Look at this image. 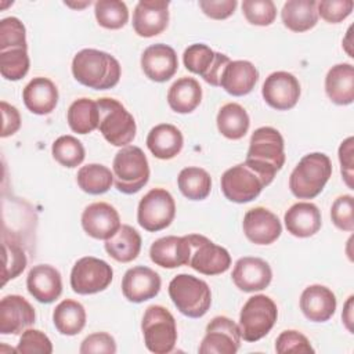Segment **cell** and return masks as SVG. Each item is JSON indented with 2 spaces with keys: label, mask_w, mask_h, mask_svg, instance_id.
Returning a JSON list of instances; mask_svg holds the SVG:
<instances>
[{
  "label": "cell",
  "mask_w": 354,
  "mask_h": 354,
  "mask_svg": "<svg viewBox=\"0 0 354 354\" xmlns=\"http://www.w3.org/2000/svg\"><path fill=\"white\" fill-rule=\"evenodd\" d=\"M245 163L270 185L285 165V144L281 133L270 126L256 129L249 141Z\"/></svg>",
  "instance_id": "6da1fadb"
},
{
  "label": "cell",
  "mask_w": 354,
  "mask_h": 354,
  "mask_svg": "<svg viewBox=\"0 0 354 354\" xmlns=\"http://www.w3.org/2000/svg\"><path fill=\"white\" fill-rule=\"evenodd\" d=\"M119 61L101 50L83 48L72 59V75L83 86L94 90L115 87L120 79Z\"/></svg>",
  "instance_id": "7a4b0ae2"
},
{
  "label": "cell",
  "mask_w": 354,
  "mask_h": 354,
  "mask_svg": "<svg viewBox=\"0 0 354 354\" xmlns=\"http://www.w3.org/2000/svg\"><path fill=\"white\" fill-rule=\"evenodd\" d=\"M332 176V162L322 152L304 155L289 177L290 192L299 199H313L319 195Z\"/></svg>",
  "instance_id": "3957f363"
},
{
  "label": "cell",
  "mask_w": 354,
  "mask_h": 354,
  "mask_svg": "<svg viewBox=\"0 0 354 354\" xmlns=\"http://www.w3.org/2000/svg\"><path fill=\"white\" fill-rule=\"evenodd\" d=\"M169 296L177 310L189 318L203 317L212 304L209 285L189 274H178L170 281Z\"/></svg>",
  "instance_id": "277c9868"
},
{
  "label": "cell",
  "mask_w": 354,
  "mask_h": 354,
  "mask_svg": "<svg viewBox=\"0 0 354 354\" xmlns=\"http://www.w3.org/2000/svg\"><path fill=\"white\" fill-rule=\"evenodd\" d=\"M113 183L126 195L138 192L149 180V165L140 147L126 145L116 152L112 163Z\"/></svg>",
  "instance_id": "5b68a950"
},
{
  "label": "cell",
  "mask_w": 354,
  "mask_h": 354,
  "mask_svg": "<svg viewBox=\"0 0 354 354\" xmlns=\"http://www.w3.org/2000/svg\"><path fill=\"white\" fill-rule=\"evenodd\" d=\"M145 347L155 354H167L177 343V325L173 314L163 306H149L141 321Z\"/></svg>",
  "instance_id": "8992f818"
},
{
  "label": "cell",
  "mask_w": 354,
  "mask_h": 354,
  "mask_svg": "<svg viewBox=\"0 0 354 354\" xmlns=\"http://www.w3.org/2000/svg\"><path fill=\"white\" fill-rule=\"evenodd\" d=\"M100 111V133L104 138L115 147L129 145L137 131L136 120L133 115L115 98L97 100Z\"/></svg>",
  "instance_id": "52a82bcc"
},
{
  "label": "cell",
  "mask_w": 354,
  "mask_h": 354,
  "mask_svg": "<svg viewBox=\"0 0 354 354\" xmlns=\"http://www.w3.org/2000/svg\"><path fill=\"white\" fill-rule=\"evenodd\" d=\"M278 318L274 300L266 295H254L246 300L239 314V333L245 342H257L272 329Z\"/></svg>",
  "instance_id": "ba28073f"
},
{
  "label": "cell",
  "mask_w": 354,
  "mask_h": 354,
  "mask_svg": "<svg viewBox=\"0 0 354 354\" xmlns=\"http://www.w3.org/2000/svg\"><path fill=\"white\" fill-rule=\"evenodd\" d=\"M176 216V202L165 188L149 189L140 201L137 209L138 224L149 231L158 232L167 228Z\"/></svg>",
  "instance_id": "9c48e42d"
},
{
  "label": "cell",
  "mask_w": 354,
  "mask_h": 354,
  "mask_svg": "<svg viewBox=\"0 0 354 354\" xmlns=\"http://www.w3.org/2000/svg\"><path fill=\"white\" fill-rule=\"evenodd\" d=\"M113 278L112 267L94 256L79 259L71 271V288L77 295H94L105 290Z\"/></svg>",
  "instance_id": "30bf717a"
},
{
  "label": "cell",
  "mask_w": 354,
  "mask_h": 354,
  "mask_svg": "<svg viewBox=\"0 0 354 354\" xmlns=\"http://www.w3.org/2000/svg\"><path fill=\"white\" fill-rule=\"evenodd\" d=\"M187 238L191 249L188 261L191 268L203 275H218L230 268L231 256L225 248L199 234H189Z\"/></svg>",
  "instance_id": "8fae6325"
},
{
  "label": "cell",
  "mask_w": 354,
  "mask_h": 354,
  "mask_svg": "<svg viewBox=\"0 0 354 354\" xmlns=\"http://www.w3.org/2000/svg\"><path fill=\"white\" fill-rule=\"evenodd\" d=\"M220 184L224 196L235 203L252 202L267 187L264 180L245 162L227 169Z\"/></svg>",
  "instance_id": "7c38bea8"
},
{
  "label": "cell",
  "mask_w": 354,
  "mask_h": 354,
  "mask_svg": "<svg viewBox=\"0 0 354 354\" xmlns=\"http://www.w3.org/2000/svg\"><path fill=\"white\" fill-rule=\"evenodd\" d=\"M230 61L228 55L216 53L203 43L188 46L183 54V62L187 71L199 75L212 86H220L221 73Z\"/></svg>",
  "instance_id": "4fadbf2b"
},
{
  "label": "cell",
  "mask_w": 354,
  "mask_h": 354,
  "mask_svg": "<svg viewBox=\"0 0 354 354\" xmlns=\"http://www.w3.org/2000/svg\"><path fill=\"white\" fill-rule=\"evenodd\" d=\"M241 347L238 324L231 318L214 317L206 326V333L198 351L201 354H235Z\"/></svg>",
  "instance_id": "5bb4252c"
},
{
  "label": "cell",
  "mask_w": 354,
  "mask_h": 354,
  "mask_svg": "<svg viewBox=\"0 0 354 354\" xmlns=\"http://www.w3.org/2000/svg\"><path fill=\"white\" fill-rule=\"evenodd\" d=\"M264 101L277 111L292 109L300 98V83L295 75L278 71L268 75L261 87Z\"/></svg>",
  "instance_id": "9a60e30c"
},
{
  "label": "cell",
  "mask_w": 354,
  "mask_h": 354,
  "mask_svg": "<svg viewBox=\"0 0 354 354\" xmlns=\"http://www.w3.org/2000/svg\"><path fill=\"white\" fill-rule=\"evenodd\" d=\"M169 1L141 0L133 11V29L141 37L160 35L169 24Z\"/></svg>",
  "instance_id": "2e32d148"
},
{
  "label": "cell",
  "mask_w": 354,
  "mask_h": 354,
  "mask_svg": "<svg viewBox=\"0 0 354 354\" xmlns=\"http://www.w3.org/2000/svg\"><path fill=\"white\" fill-rule=\"evenodd\" d=\"M120 225L118 210L106 202L90 203L82 213V227L84 232L94 239H109L116 234Z\"/></svg>",
  "instance_id": "e0dca14e"
},
{
  "label": "cell",
  "mask_w": 354,
  "mask_h": 354,
  "mask_svg": "<svg viewBox=\"0 0 354 354\" xmlns=\"http://www.w3.org/2000/svg\"><path fill=\"white\" fill-rule=\"evenodd\" d=\"M242 227L246 238L254 245H271L282 232V225L277 214L261 206L245 213Z\"/></svg>",
  "instance_id": "ac0fdd59"
},
{
  "label": "cell",
  "mask_w": 354,
  "mask_h": 354,
  "mask_svg": "<svg viewBox=\"0 0 354 354\" xmlns=\"http://www.w3.org/2000/svg\"><path fill=\"white\" fill-rule=\"evenodd\" d=\"M160 286L159 274L145 266L129 268L122 279L123 296L131 303H142L153 299L159 293Z\"/></svg>",
  "instance_id": "d6986e66"
},
{
  "label": "cell",
  "mask_w": 354,
  "mask_h": 354,
  "mask_svg": "<svg viewBox=\"0 0 354 354\" xmlns=\"http://www.w3.org/2000/svg\"><path fill=\"white\" fill-rule=\"evenodd\" d=\"M36 313L32 304L19 295L4 296L0 301V333L18 335L33 325Z\"/></svg>",
  "instance_id": "ffe728a7"
},
{
  "label": "cell",
  "mask_w": 354,
  "mask_h": 354,
  "mask_svg": "<svg viewBox=\"0 0 354 354\" xmlns=\"http://www.w3.org/2000/svg\"><path fill=\"white\" fill-rule=\"evenodd\" d=\"M232 281L242 292H259L266 289L272 279L270 264L260 257H241L232 270Z\"/></svg>",
  "instance_id": "44dd1931"
},
{
  "label": "cell",
  "mask_w": 354,
  "mask_h": 354,
  "mask_svg": "<svg viewBox=\"0 0 354 354\" xmlns=\"http://www.w3.org/2000/svg\"><path fill=\"white\" fill-rule=\"evenodd\" d=\"M141 68L149 80L158 83L167 82L177 72V54L174 48L167 44H151L141 55Z\"/></svg>",
  "instance_id": "7402d4cb"
},
{
  "label": "cell",
  "mask_w": 354,
  "mask_h": 354,
  "mask_svg": "<svg viewBox=\"0 0 354 354\" xmlns=\"http://www.w3.org/2000/svg\"><path fill=\"white\" fill-rule=\"evenodd\" d=\"M26 288L33 299L50 304L62 293L61 274L50 264L33 266L26 277Z\"/></svg>",
  "instance_id": "603a6c76"
},
{
  "label": "cell",
  "mask_w": 354,
  "mask_h": 354,
  "mask_svg": "<svg viewBox=\"0 0 354 354\" xmlns=\"http://www.w3.org/2000/svg\"><path fill=\"white\" fill-rule=\"evenodd\" d=\"M336 296L324 285H310L300 296V310L308 321L325 322L336 311Z\"/></svg>",
  "instance_id": "cb8c5ba5"
},
{
  "label": "cell",
  "mask_w": 354,
  "mask_h": 354,
  "mask_svg": "<svg viewBox=\"0 0 354 354\" xmlns=\"http://www.w3.org/2000/svg\"><path fill=\"white\" fill-rule=\"evenodd\" d=\"M189 242L187 235H169L156 239L149 249L152 263L163 268H177L188 266L189 261Z\"/></svg>",
  "instance_id": "d4e9b609"
},
{
  "label": "cell",
  "mask_w": 354,
  "mask_h": 354,
  "mask_svg": "<svg viewBox=\"0 0 354 354\" xmlns=\"http://www.w3.org/2000/svg\"><path fill=\"white\" fill-rule=\"evenodd\" d=\"M259 80L257 68L245 59L230 61L224 68L220 79V86L234 97L249 94Z\"/></svg>",
  "instance_id": "484cf974"
},
{
  "label": "cell",
  "mask_w": 354,
  "mask_h": 354,
  "mask_svg": "<svg viewBox=\"0 0 354 354\" xmlns=\"http://www.w3.org/2000/svg\"><path fill=\"white\" fill-rule=\"evenodd\" d=\"M285 227L289 234L297 238H308L321 228V212L311 202H297L292 205L283 216Z\"/></svg>",
  "instance_id": "4316f807"
},
{
  "label": "cell",
  "mask_w": 354,
  "mask_h": 354,
  "mask_svg": "<svg viewBox=\"0 0 354 354\" xmlns=\"http://www.w3.org/2000/svg\"><path fill=\"white\" fill-rule=\"evenodd\" d=\"M25 106L35 115H48L58 104V88L47 77H33L24 88Z\"/></svg>",
  "instance_id": "83f0119b"
},
{
  "label": "cell",
  "mask_w": 354,
  "mask_h": 354,
  "mask_svg": "<svg viewBox=\"0 0 354 354\" xmlns=\"http://www.w3.org/2000/svg\"><path fill=\"white\" fill-rule=\"evenodd\" d=\"M184 145V137L180 129L170 123H160L152 127L147 136V147L151 153L162 160L177 156Z\"/></svg>",
  "instance_id": "f1b7e54d"
},
{
  "label": "cell",
  "mask_w": 354,
  "mask_h": 354,
  "mask_svg": "<svg viewBox=\"0 0 354 354\" xmlns=\"http://www.w3.org/2000/svg\"><path fill=\"white\" fill-rule=\"evenodd\" d=\"M325 93L336 105H350L354 101V66L343 62L332 66L325 77Z\"/></svg>",
  "instance_id": "f546056e"
},
{
  "label": "cell",
  "mask_w": 354,
  "mask_h": 354,
  "mask_svg": "<svg viewBox=\"0 0 354 354\" xmlns=\"http://www.w3.org/2000/svg\"><path fill=\"white\" fill-rule=\"evenodd\" d=\"M202 101V87L194 77L177 79L167 91V104L177 113H191Z\"/></svg>",
  "instance_id": "4dcf8cb0"
},
{
  "label": "cell",
  "mask_w": 354,
  "mask_h": 354,
  "mask_svg": "<svg viewBox=\"0 0 354 354\" xmlns=\"http://www.w3.org/2000/svg\"><path fill=\"white\" fill-rule=\"evenodd\" d=\"M283 25L292 32H306L318 22L315 0H288L281 11Z\"/></svg>",
  "instance_id": "1f68e13d"
},
{
  "label": "cell",
  "mask_w": 354,
  "mask_h": 354,
  "mask_svg": "<svg viewBox=\"0 0 354 354\" xmlns=\"http://www.w3.org/2000/svg\"><path fill=\"white\" fill-rule=\"evenodd\" d=\"M106 253L119 263H130L140 254L141 250V235L131 225L123 224L105 241Z\"/></svg>",
  "instance_id": "d6a6232c"
},
{
  "label": "cell",
  "mask_w": 354,
  "mask_h": 354,
  "mask_svg": "<svg viewBox=\"0 0 354 354\" xmlns=\"http://www.w3.org/2000/svg\"><path fill=\"white\" fill-rule=\"evenodd\" d=\"M86 310L82 303L65 299L58 303L53 311V322L55 329L65 336H75L86 326Z\"/></svg>",
  "instance_id": "836d02e7"
},
{
  "label": "cell",
  "mask_w": 354,
  "mask_h": 354,
  "mask_svg": "<svg viewBox=\"0 0 354 354\" xmlns=\"http://www.w3.org/2000/svg\"><path fill=\"white\" fill-rule=\"evenodd\" d=\"M216 123L221 136L228 140H241L249 130L250 119L242 105L228 102L220 108Z\"/></svg>",
  "instance_id": "e575fe53"
},
{
  "label": "cell",
  "mask_w": 354,
  "mask_h": 354,
  "mask_svg": "<svg viewBox=\"0 0 354 354\" xmlns=\"http://www.w3.org/2000/svg\"><path fill=\"white\" fill-rule=\"evenodd\" d=\"M66 120L72 131L77 134H88L98 129L100 111L97 101L90 98L75 100L68 108Z\"/></svg>",
  "instance_id": "d590c367"
},
{
  "label": "cell",
  "mask_w": 354,
  "mask_h": 354,
  "mask_svg": "<svg viewBox=\"0 0 354 354\" xmlns=\"http://www.w3.org/2000/svg\"><path fill=\"white\" fill-rule=\"evenodd\" d=\"M177 185L185 198L191 201H202L210 194L212 178L205 169L189 166L180 171Z\"/></svg>",
  "instance_id": "8d00e7d4"
},
{
  "label": "cell",
  "mask_w": 354,
  "mask_h": 354,
  "mask_svg": "<svg viewBox=\"0 0 354 354\" xmlns=\"http://www.w3.org/2000/svg\"><path fill=\"white\" fill-rule=\"evenodd\" d=\"M76 181L79 188L86 194L101 195L113 184V173L104 165L88 163L77 170Z\"/></svg>",
  "instance_id": "74e56055"
},
{
  "label": "cell",
  "mask_w": 354,
  "mask_h": 354,
  "mask_svg": "<svg viewBox=\"0 0 354 354\" xmlns=\"http://www.w3.org/2000/svg\"><path fill=\"white\" fill-rule=\"evenodd\" d=\"M94 15L100 26L120 29L129 21V8L120 0H98L94 3Z\"/></svg>",
  "instance_id": "f35d334b"
},
{
  "label": "cell",
  "mask_w": 354,
  "mask_h": 354,
  "mask_svg": "<svg viewBox=\"0 0 354 354\" xmlns=\"http://www.w3.org/2000/svg\"><path fill=\"white\" fill-rule=\"evenodd\" d=\"M53 158L65 167H77L86 156L84 147L73 136H61L58 137L51 147Z\"/></svg>",
  "instance_id": "ab89813d"
},
{
  "label": "cell",
  "mask_w": 354,
  "mask_h": 354,
  "mask_svg": "<svg viewBox=\"0 0 354 354\" xmlns=\"http://www.w3.org/2000/svg\"><path fill=\"white\" fill-rule=\"evenodd\" d=\"M28 48H10L0 51V73L4 79L17 82L29 71Z\"/></svg>",
  "instance_id": "60d3db41"
},
{
  "label": "cell",
  "mask_w": 354,
  "mask_h": 354,
  "mask_svg": "<svg viewBox=\"0 0 354 354\" xmlns=\"http://www.w3.org/2000/svg\"><path fill=\"white\" fill-rule=\"evenodd\" d=\"M28 259L19 243L3 238V285L17 278L26 267Z\"/></svg>",
  "instance_id": "b9f144b4"
},
{
  "label": "cell",
  "mask_w": 354,
  "mask_h": 354,
  "mask_svg": "<svg viewBox=\"0 0 354 354\" xmlns=\"http://www.w3.org/2000/svg\"><path fill=\"white\" fill-rule=\"evenodd\" d=\"M10 48H28L25 26L17 17L0 21V51Z\"/></svg>",
  "instance_id": "7bdbcfd3"
},
{
  "label": "cell",
  "mask_w": 354,
  "mask_h": 354,
  "mask_svg": "<svg viewBox=\"0 0 354 354\" xmlns=\"http://www.w3.org/2000/svg\"><path fill=\"white\" fill-rule=\"evenodd\" d=\"M242 12L249 24L268 26L275 21L277 7L272 0H243Z\"/></svg>",
  "instance_id": "ee69618b"
},
{
  "label": "cell",
  "mask_w": 354,
  "mask_h": 354,
  "mask_svg": "<svg viewBox=\"0 0 354 354\" xmlns=\"http://www.w3.org/2000/svg\"><path fill=\"white\" fill-rule=\"evenodd\" d=\"M19 354H51L53 343L46 333L39 329H25L15 348Z\"/></svg>",
  "instance_id": "f6af8a7d"
},
{
  "label": "cell",
  "mask_w": 354,
  "mask_h": 354,
  "mask_svg": "<svg viewBox=\"0 0 354 354\" xmlns=\"http://www.w3.org/2000/svg\"><path fill=\"white\" fill-rule=\"evenodd\" d=\"M332 223L342 231H354V198L351 195H340L330 207Z\"/></svg>",
  "instance_id": "bcb514c9"
},
{
  "label": "cell",
  "mask_w": 354,
  "mask_h": 354,
  "mask_svg": "<svg viewBox=\"0 0 354 354\" xmlns=\"http://www.w3.org/2000/svg\"><path fill=\"white\" fill-rule=\"evenodd\" d=\"M275 351L279 354L288 353H314L310 340L300 332L289 329L279 333L275 340Z\"/></svg>",
  "instance_id": "7dc6e473"
},
{
  "label": "cell",
  "mask_w": 354,
  "mask_h": 354,
  "mask_svg": "<svg viewBox=\"0 0 354 354\" xmlns=\"http://www.w3.org/2000/svg\"><path fill=\"white\" fill-rule=\"evenodd\" d=\"M354 8V1L351 0H322L317 3L318 17H321L328 24H339L346 19Z\"/></svg>",
  "instance_id": "c3c4849f"
},
{
  "label": "cell",
  "mask_w": 354,
  "mask_h": 354,
  "mask_svg": "<svg viewBox=\"0 0 354 354\" xmlns=\"http://www.w3.org/2000/svg\"><path fill=\"white\" fill-rule=\"evenodd\" d=\"M79 351L80 354H115L116 342L106 332H95L82 342Z\"/></svg>",
  "instance_id": "681fc988"
},
{
  "label": "cell",
  "mask_w": 354,
  "mask_h": 354,
  "mask_svg": "<svg viewBox=\"0 0 354 354\" xmlns=\"http://www.w3.org/2000/svg\"><path fill=\"white\" fill-rule=\"evenodd\" d=\"M339 162H340V171L346 185L353 189V180H354V138H346L339 147Z\"/></svg>",
  "instance_id": "f907efd6"
},
{
  "label": "cell",
  "mask_w": 354,
  "mask_h": 354,
  "mask_svg": "<svg viewBox=\"0 0 354 354\" xmlns=\"http://www.w3.org/2000/svg\"><path fill=\"white\" fill-rule=\"evenodd\" d=\"M236 0H201L199 7L205 15L212 19H225L236 8Z\"/></svg>",
  "instance_id": "816d5d0a"
},
{
  "label": "cell",
  "mask_w": 354,
  "mask_h": 354,
  "mask_svg": "<svg viewBox=\"0 0 354 354\" xmlns=\"http://www.w3.org/2000/svg\"><path fill=\"white\" fill-rule=\"evenodd\" d=\"M0 106H1V116H3V127H1L0 136L6 138L15 134L19 130L21 115L15 106H12L6 101H1Z\"/></svg>",
  "instance_id": "f5cc1de1"
},
{
  "label": "cell",
  "mask_w": 354,
  "mask_h": 354,
  "mask_svg": "<svg viewBox=\"0 0 354 354\" xmlns=\"http://www.w3.org/2000/svg\"><path fill=\"white\" fill-rule=\"evenodd\" d=\"M354 296H348L347 301L344 303V307H343V313H342V319H343V324L344 326L347 328V330L350 333H353V324H354V315H353V310H354Z\"/></svg>",
  "instance_id": "db71d44e"
}]
</instances>
